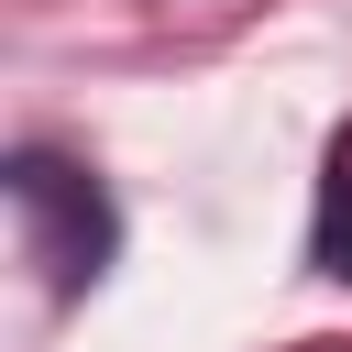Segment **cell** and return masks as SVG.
Instances as JSON below:
<instances>
[{
	"label": "cell",
	"instance_id": "cell-1",
	"mask_svg": "<svg viewBox=\"0 0 352 352\" xmlns=\"http://www.w3.org/2000/svg\"><path fill=\"white\" fill-rule=\"evenodd\" d=\"M11 209H22V242H33V264H44L55 297H77V286L110 275L121 220H110V198H99L88 165H66V154H44V143L11 154Z\"/></svg>",
	"mask_w": 352,
	"mask_h": 352
},
{
	"label": "cell",
	"instance_id": "cell-2",
	"mask_svg": "<svg viewBox=\"0 0 352 352\" xmlns=\"http://www.w3.org/2000/svg\"><path fill=\"white\" fill-rule=\"evenodd\" d=\"M308 264L352 286V132L330 143V176H319V220H308Z\"/></svg>",
	"mask_w": 352,
	"mask_h": 352
}]
</instances>
